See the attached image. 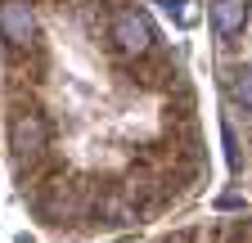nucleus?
Listing matches in <instances>:
<instances>
[{
	"label": "nucleus",
	"instance_id": "nucleus-5",
	"mask_svg": "<svg viewBox=\"0 0 252 243\" xmlns=\"http://www.w3.org/2000/svg\"><path fill=\"white\" fill-rule=\"evenodd\" d=\"M230 90H234V99H239V104H243V108L252 113V72H239Z\"/></svg>",
	"mask_w": 252,
	"mask_h": 243
},
{
	"label": "nucleus",
	"instance_id": "nucleus-2",
	"mask_svg": "<svg viewBox=\"0 0 252 243\" xmlns=\"http://www.w3.org/2000/svg\"><path fill=\"white\" fill-rule=\"evenodd\" d=\"M32 32H36V14L27 0H0V36L9 50H27Z\"/></svg>",
	"mask_w": 252,
	"mask_h": 243
},
{
	"label": "nucleus",
	"instance_id": "nucleus-3",
	"mask_svg": "<svg viewBox=\"0 0 252 243\" xmlns=\"http://www.w3.org/2000/svg\"><path fill=\"white\" fill-rule=\"evenodd\" d=\"M45 117L41 113H18L14 117V126H9V140H14V153L18 158H36L41 149H45Z\"/></svg>",
	"mask_w": 252,
	"mask_h": 243
},
{
	"label": "nucleus",
	"instance_id": "nucleus-4",
	"mask_svg": "<svg viewBox=\"0 0 252 243\" xmlns=\"http://www.w3.org/2000/svg\"><path fill=\"white\" fill-rule=\"evenodd\" d=\"M212 23L220 36H239L248 27V0H212Z\"/></svg>",
	"mask_w": 252,
	"mask_h": 243
},
{
	"label": "nucleus",
	"instance_id": "nucleus-1",
	"mask_svg": "<svg viewBox=\"0 0 252 243\" xmlns=\"http://www.w3.org/2000/svg\"><path fill=\"white\" fill-rule=\"evenodd\" d=\"M108 36H113V45H117L122 54H135V59L153 50V27H149V18H144L140 9H117Z\"/></svg>",
	"mask_w": 252,
	"mask_h": 243
}]
</instances>
